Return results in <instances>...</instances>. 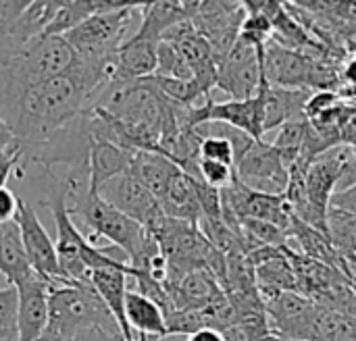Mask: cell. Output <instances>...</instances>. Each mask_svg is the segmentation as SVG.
Instances as JSON below:
<instances>
[{
    "mask_svg": "<svg viewBox=\"0 0 356 341\" xmlns=\"http://www.w3.org/2000/svg\"><path fill=\"white\" fill-rule=\"evenodd\" d=\"M48 306H50L48 329L54 331L58 338H63V341L90 327L121 331L111 310L92 288V283H73L67 279L58 283H50Z\"/></svg>",
    "mask_w": 356,
    "mask_h": 341,
    "instance_id": "cell-1",
    "label": "cell"
},
{
    "mask_svg": "<svg viewBox=\"0 0 356 341\" xmlns=\"http://www.w3.org/2000/svg\"><path fill=\"white\" fill-rule=\"evenodd\" d=\"M236 179L252 192L284 196L290 181V169L282 154L267 142L259 140L234 165Z\"/></svg>",
    "mask_w": 356,
    "mask_h": 341,
    "instance_id": "cell-2",
    "label": "cell"
},
{
    "mask_svg": "<svg viewBox=\"0 0 356 341\" xmlns=\"http://www.w3.org/2000/svg\"><path fill=\"white\" fill-rule=\"evenodd\" d=\"M263 52L244 38L238 35L236 44L227 52V56L219 63L217 88L229 94L232 100L252 98L263 81Z\"/></svg>",
    "mask_w": 356,
    "mask_h": 341,
    "instance_id": "cell-3",
    "label": "cell"
},
{
    "mask_svg": "<svg viewBox=\"0 0 356 341\" xmlns=\"http://www.w3.org/2000/svg\"><path fill=\"white\" fill-rule=\"evenodd\" d=\"M98 196L104 198L123 215H127L129 219H134L136 223H140L150 235L167 219L161 202L129 171L104 183L98 190Z\"/></svg>",
    "mask_w": 356,
    "mask_h": 341,
    "instance_id": "cell-4",
    "label": "cell"
},
{
    "mask_svg": "<svg viewBox=\"0 0 356 341\" xmlns=\"http://www.w3.org/2000/svg\"><path fill=\"white\" fill-rule=\"evenodd\" d=\"M15 221L19 225L23 248H25V254L29 258V265H31L33 273L38 277L46 279L48 283L65 281L63 273H60V267H58L56 244L48 235L46 227L42 225L35 206L29 204L27 200L19 198V208H17Z\"/></svg>",
    "mask_w": 356,
    "mask_h": 341,
    "instance_id": "cell-5",
    "label": "cell"
},
{
    "mask_svg": "<svg viewBox=\"0 0 356 341\" xmlns=\"http://www.w3.org/2000/svg\"><path fill=\"white\" fill-rule=\"evenodd\" d=\"M17 341H35L50 321V283L38 275L17 285Z\"/></svg>",
    "mask_w": 356,
    "mask_h": 341,
    "instance_id": "cell-6",
    "label": "cell"
},
{
    "mask_svg": "<svg viewBox=\"0 0 356 341\" xmlns=\"http://www.w3.org/2000/svg\"><path fill=\"white\" fill-rule=\"evenodd\" d=\"M263 75L275 88L311 90V56L269 40L263 52Z\"/></svg>",
    "mask_w": 356,
    "mask_h": 341,
    "instance_id": "cell-7",
    "label": "cell"
},
{
    "mask_svg": "<svg viewBox=\"0 0 356 341\" xmlns=\"http://www.w3.org/2000/svg\"><path fill=\"white\" fill-rule=\"evenodd\" d=\"M159 44L161 40H152L140 33L129 38L113 56V71H115L113 83H127L154 75Z\"/></svg>",
    "mask_w": 356,
    "mask_h": 341,
    "instance_id": "cell-8",
    "label": "cell"
},
{
    "mask_svg": "<svg viewBox=\"0 0 356 341\" xmlns=\"http://www.w3.org/2000/svg\"><path fill=\"white\" fill-rule=\"evenodd\" d=\"M127 271L121 269H100V271H92L90 273V283L96 290V294L100 296V300L106 304V308L111 310L113 319L117 321L123 340L125 341H138L136 333L131 331L127 317H125V296H127Z\"/></svg>",
    "mask_w": 356,
    "mask_h": 341,
    "instance_id": "cell-9",
    "label": "cell"
},
{
    "mask_svg": "<svg viewBox=\"0 0 356 341\" xmlns=\"http://www.w3.org/2000/svg\"><path fill=\"white\" fill-rule=\"evenodd\" d=\"M134 152L125 150L117 144H111L100 138L90 140V192L98 194V190L111 179L129 171Z\"/></svg>",
    "mask_w": 356,
    "mask_h": 341,
    "instance_id": "cell-10",
    "label": "cell"
},
{
    "mask_svg": "<svg viewBox=\"0 0 356 341\" xmlns=\"http://www.w3.org/2000/svg\"><path fill=\"white\" fill-rule=\"evenodd\" d=\"M181 169L169 160L167 156L159 154V152H144L138 150L134 152L131 165H129V173L156 198L161 200L171 183V179L179 173Z\"/></svg>",
    "mask_w": 356,
    "mask_h": 341,
    "instance_id": "cell-11",
    "label": "cell"
},
{
    "mask_svg": "<svg viewBox=\"0 0 356 341\" xmlns=\"http://www.w3.org/2000/svg\"><path fill=\"white\" fill-rule=\"evenodd\" d=\"M165 215L177 221H186L192 225H198V221L202 219V208H200V200H198V190H196V179L184 171H179L165 196L159 200Z\"/></svg>",
    "mask_w": 356,
    "mask_h": 341,
    "instance_id": "cell-12",
    "label": "cell"
},
{
    "mask_svg": "<svg viewBox=\"0 0 356 341\" xmlns=\"http://www.w3.org/2000/svg\"><path fill=\"white\" fill-rule=\"evenodd\" d=\"M125 317L136 335L148 340L163 341L167 335V323L163 308L150 298L138 294L136 290H127L125 296Z\"/></svg>",
    "mask_w": 356,
    "mask_h": 341,
    "instance_id": "cell-13",
    "label": "cell"
},
{
    "mask_svg": "<svg viewBox=\"0 0 356 341\" xmlns=\"http://www.w3.org/2000/svg\"><path fill=\"white\" fill-rule=\"evenodd\" d=\"M2 238H0V275L6 279L8 285H19L33 277V269L29 265V258L23 248L21 231L17 221L0 225Z\"/></svg>",
    "mask_w": 356,
    "mask_h": 341,
    "instance_id": "cell-14",
    "label": "cell"
},
{
    "mask_svg": "<svg viewBox=\"0 0 356 341\" xmlns=\"http://www.w3.org/2000/svg\"><path fill=\"white\" fill-rule=\"evenodd\" d=\"M244 219H257L271 223L286 233H290V227L296 219L290 202L284 196H273V194H261V192H248L246 206H244Z\"/></svg>",
    "mask_w": 356,
    "mask_h": 341,
    "instance_id": "cell-15",
    "label": "cell"
},
{
    "mask_svg": "<svg viewBox=\"0 0 356 341\" xmlns=\"http://www.w3.org/2000/svg\"><path fill=\"white\" fill-rule=\"evenodd\" d=\"M257 271V283L259 290L267 292H298V279L294 273V267L286 254V246L280 254L271 256L269 260L254 267Z\"/></svg>",
    "mask_w": 356,
    "mask_h": 341,
    "instance_id": "cell-16",
    "label": "cell"
},
{
    "mask_svg": "<svg viewBox=\"0 0 356 341\" xmlns=\"http://www.w3.org/2000/svg\"><path fill=\"white\" fill-rule=\"evenodd\" d=\"M307 127L309 121L300 119V121H288L277 129V135L273 142H269L284 158V163L290 167H294L300 160L302 148H305V140H307Z\"/></svg>",
    "mask_w": 356,
    "mask_h": 341,
    "instance_id": "cell-17",
    "label": "cell"
},
{
    "mask_svg": "<svg viewBox=\"0 0 356 341\" xmlns=\"http://www.w3.org/2000/svg\"><path fill=\"white\" fill-rule=\"evenodd\" d=\"M327 235L344 258H356V217L330 208Z\"/></svg>",
    "mask_w": 356,
    "mask_h": 341,
    "instance_id": "cell-18",
    "label": "cell"
},
{
    "mask_svg": "<svg viewBox=\"0 0 356 341\" xmlns=\"http://www.w3.org/2000/svg\"><path fill=\"white\" fill-rule=\"evenodd\" d=\"M154 75L159 77H171V79H194L188 63L184 60V56L179 54V50L169 44L163 42L156 48V71Z\"/></svg>",
    "mask_w": 356,
    "mask_h": 341,
    "instance_id": "cell-19",
    "label": "cell"
},
{
    "mask_svg": "<svg viewBox=\"0 0 356 341\" xmlns=\"http://www.w3.org/2000/svg\"><path fill=\"white\" fill-rule=\"evenodd\" d=\"M200 158L204 160H215L234 167L236 165V150L229 140L221 135H202L200 142Z\"/></svg>",
    "mask_w": 356,
    "mask_h": 341,
    "instance_id": "cell-20",
    "label": "cell"
},
{
    "mask_svg": "<svg viewBox=\"0 0 356 341\" xmlns=\"http://www.w3.org/2000/svg\"><path fill=\"white\" fill-rule=\"evenodd\" d=\"M196 179L204 181L211 188L223 190V188H227L236 179V173H234V167H229V165L200 158L198 160V177Z\"/></svg>",
    "mask_w": 356,
    "mask_h": 341,
    "instance_id": "cell-21",
    "label": "cell"
},
{
    "mask_svg": "<svg viewBox=\"0 0 356 341\" xmlns=\"http://www.w3.org/2000/svg\"><path fill=\"white\" fill-rule=\"evenodd\" d=\"M17 288L6 285L0 288V331L17 335Z\"/></svg>",
    "mask_w": 356,
    "mask_h": 341,
    "instance_id": "cell-22",
    "label": "cell"
},
{
    "mask_svg": "<svg viewBox=\"0 0 356 341\" xmlns=\"http://www.w3.org/2000/svg\"><path fill=\"white\" fill-rule=\"evenodd\" d=\"M21 160H23V146L17 138L0 146V188H6L8 177L15 175Z\"/></svg>",
    "mask_w": 356,
    "mask_h": 341,
    "instance_id": "cell-23",
    "label": "cell"
},
{
    "mask_svg": "<svg viewBox=\"0 0 356 341\" xmlns=\"http://www.w3.org/2000/svg\"><path fill=\"white\" fill-rule=\"evenodd\" d=\"M342 98L338 96L336 90H321V92H313L307 108H305V119L307 121H315L317 117H321L325 110H330L332 106H336Z\"/></svg>",
    "mask_w": 356,
    "mask_h": 341,
    "instance_id": "cell-24",
    "label": "cell"
},
{
    "mask_svg": "<svg viewBox=\"0 0 356 341\" xmlns=\"http://www.w3.org/2000/svg\"><path fill=\"white\" fill-rule=\"evenodd\" d=\"M19 208V196L8 188H0V225L15 221Z\"/></svg>",
    "mask_w": 356,
    "mask_h": 341,
    "instance_id": "cell-25",
    "label": "cell"
},
{
    "mask_svg": "<svg viewBox=\"0 0 356 341\" xmlns=\"http://www.w3.org/2000/svg\"><path fill=\"white\" fill-rule=\"evenodd\" d=\"M67 341H125L121 331H111V329H102V327H90L83 329L79 333H75L73 338Z\"/></svg>",
    "mask_w": 356,
    "mask_h": 341,
    "instance_id": "cell-26",
    "label": "cell"
},
{
    "mask_svg": "<svg viewBox=\"0 0 356 341\" xmlns=\"http://www.w3.org/2000/svg\"><path fill=\"white\" fill-rule=\"evenodd\" d=\"M330 208H336V210H342V213H348V215L356 217V188L334 194Z\"/></svg>",
    "mask_w": 356,
    "mask_h": 341,
    "instance_id": "cell-27",
    "label": "cell"
},
{
    "mask_svg": "<svg viewBox=\"0 0 356 341\" xmlns=\"http://www.w3.org/2000/svg\"><path fill=\"white\" fill-rule=\"evenodd\" d=\"M350 188H356V148L350 156V160L346 163L344 171H342V177L338 181V188H336V194L338 192H346Z\"/></svg>",
    "mask_w": 356,
    "mask_h": 341,
    "instance_id": "cell-28",
    "label": "cell"
},
{
    "mask_svg": "<svg viewBox=\"0 0 356 341\" xmlns=\"http://www.w3.org/2000/svg\"><path fill=\"white\" fill-rule=\"evenodd\" d=\"M340 79H344L346 85H356V54L348 56L340 65Z\"/></svg>",
    "mask_w": 356,
    "mask_h": 341,
    "instance_id": "cell-29",
    "label": "cell"
},
{
    "mask_svg": "<svg viewBox=\"0 0 356 341\" xmlns=\"http://www.w3.org/2000/svg\"><path fill=\"white\" fill-rule=\"evenodd\" d=\"M186 341H227V338L219 331V329H200L196 333H192L190 338H186Z\"/></svg>",
    "mask_w": 356,
    "mask_h": 341,
    "instance_id": "cell-30",
    "label": "cell"
},
{
    "mask_svg": "<svg viewBox=\"0 0 356 341\" xmlns=\"http://www.w3.org/2000/svg\"><path fill=\"white\" fill-rule=\"evenodd\" d=\"M35 341H63V338H58L54 331L46 329V331H44V333H42V335H40V338H38Z\"/></svg>",
    "mask_w": 356,
    "mask_h": 341,
    "instance_id": "cell-31",
    "label": "cell"
},
{
    "mask_svg": "<svg viewBox=\"0 0 356 341\" xmlns=\"http://www.w3.org/2000/svg\"><path fill=\"white\" fill-rule=\"evenodd\" d=\"M0 341H17L15 333H6V331H0Z\"/></svg>",
    "mask_w": 356,
    "mask_h": 341,
    "instance_id": "cell-32",
    "label": "cell"
},
{
    "mask_svg": "<svg viewBox=\"0 0 356 341\" xmlns=\"http://www.w3.org/2000/svg\"><path fill=\"white\" fill-rule=\"evenodd\" d=\"M269 341H288V340H280V338H273V340H269Z\"/></svg>",
    "mask_w": 356,
    "mask_h": 341,
    "instance_id": "cell-33",
    "label": "cell"
},
{
    "mask_svg": "<svg viewBox=\"0 0 356 341\" xmlns=\"http://www.w3.org/2000/svg\"><path fill=\"white\" fill-rule=\"evenodd\" d=\"M0 238H2V229H0Z\"/></svg>",
    "mask_w": 356,
    "mask_h": 341,
    "instance_id": "cell-34",
    "label": "cell"
}]
</instances>
